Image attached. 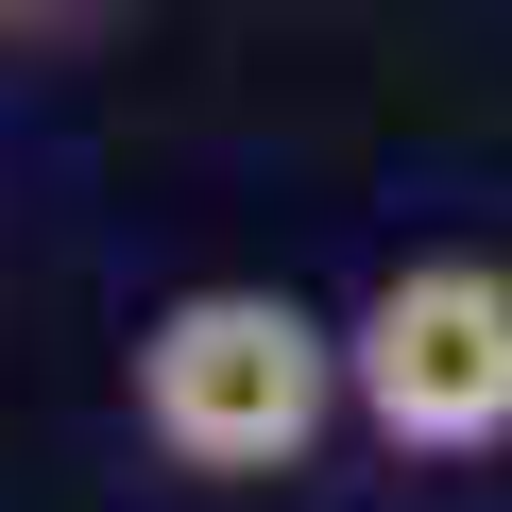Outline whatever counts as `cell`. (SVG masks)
<instances>
[{"instance_id": "obj_1", "label": "cell", "mask_w": 512, "mask_h": 512, "mask_svg": "<svg viewBox=\"0 0 512 512\" xmlns=\"http://www.w3.org/2000/svg\"><path fill=\"white\" fill-rule=\"evenodd\" d=\"M342 410V325L291 291H171L137 325V444L171 478H291Z\"/></svg>"}, {"instance_id": "obj_2", "label": "cell", "mask_w": 512, "mask_h": 512, "mask_svg": "<svg viewBox=\"0 0 512 512\" xmlns=\"http://www.w3.org/2000/svg\"><path fill=\"white\" fill-rule=\"evenodd\" d=\"M342 410L393 461H495L512 444V274L495 256H410L342 325Z\"/></svg>"}, {"instance_id": "obj_3", "label": "cell", "mask_w": 512, "mask_h": 512, "mask_svg": "<svg viewBox=\"0 0 512 512\" xmlns=\"http://www.w3.org/2000/svg\"><path fill=\"white\" fill-rule=\"evenodd\" d=\"M0 18H69V0H0Z\"/></svg>"}]
</instances>
